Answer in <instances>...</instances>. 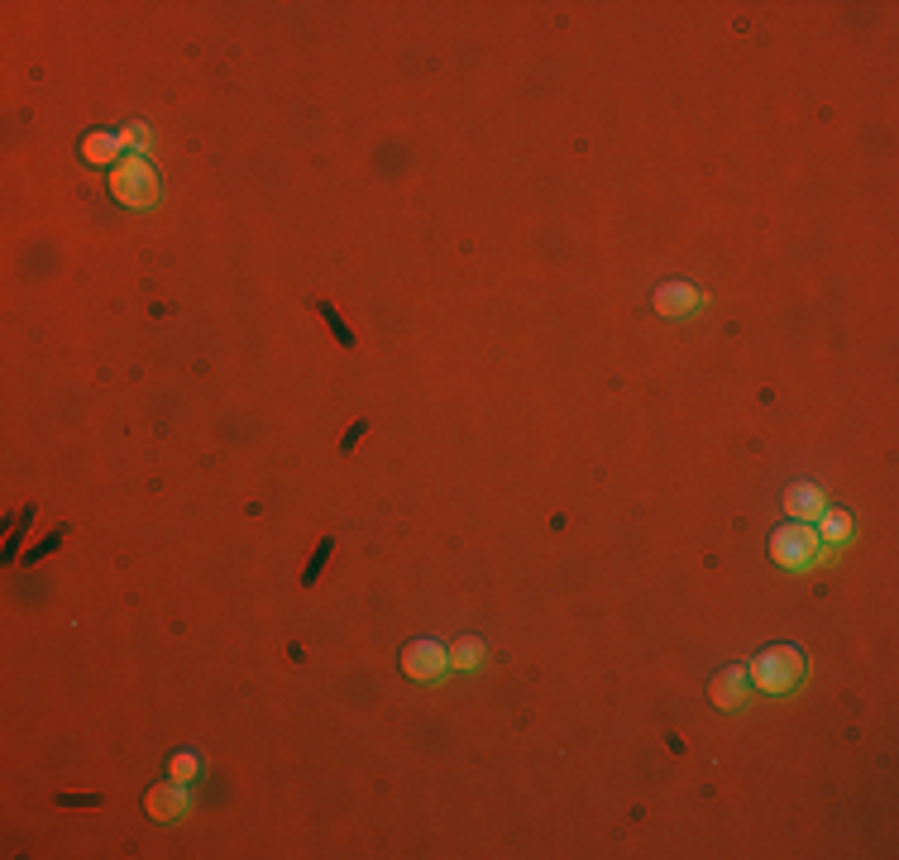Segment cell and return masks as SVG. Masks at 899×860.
<instances>
[{
	"label": "cell",
	"instance_id": "cell-7",
	"mask_svg": "<svg viewBox=\"0 0 899 860\" xmlns=\"http://www.w3.org/2000/svg\"><path fill=\"white\" fill-rule=\"evenodd\" d=\"M828 507H833V497L823 493L818 483H809V478H794L790 488H785V512H790V521H799V526H813Z\"/></svg>",
	"mask_w": 899,
	"mask_h": 860
},
{
	"label": "cell",
	"instance_id": "cell-15",
	"mask_svg": "<svg viewBox=\"0 0 899 860\" xmlns=\"http://www.w3.org/2000/svg\"><path fill=\"white\" fill-rule=\"evenodd\" d=\"M63 540H67V526H58V531H48V536L39 540V545H34L29 555H24V564H39V559H48V555H53V550H58V545H63Z\"/></svg>",
	"mask_w": 899,
	"mask_h": 860
},
{
	"label": "cell",
	"instance_id": "cell-4",
	"mask_svg": "<svg viewBox=\"0 0 899 860\" xmlns=\"http://www.w3.org/2000/svg\"><path fill=\"white\" fill-rule=\"evenodd\" d=\"M402 674L412 679V684H440L445 674H450V650L440 641H407L402 645Z\"/></svg>",
	"mask_w": 899,
	"mask_h": 860
},
{
	"label": "cell",
	"instance_id": "cell-19",
	"mask_svg": "<svg viewBox=\"0 0 899 860\" xmlns=\"http://www.w3.org/2000/svg\"><path fill=\"white\" fill-rule=\"evenodd\" d=\"M101 794H58V808H101Z\"/></svg>",
	"mask_w": 899,
	"mask_h": 860
},
{
	"label": "cell",
	"instance_id": "cell-10",
	"mask_svg": "<svg viewBox=\"0 0 899 860\" xmlns=\"http://www.w3.org/2000/svg\"><path fill=\"white\" fill-rule=\"evenodd\" d=\"M813 531H818V540H823V545H847V540H852V531H856V521H852V512H847V507H828V512L818 516V521H813Z\"/></svg>",
	"mask_w": 899,
	"mask_h": 860
},
{
	"label": "cell",
	"instance_id": "cell-1",
	"mask_svg": "<svg viewBox=\"0 0 899 860\" xmlns=\"http://www.w3.org/2000/svg\"><path fill=\"white\" fill-rule=\"evenodd\" d=\"M746 674H751V688H756V693H766V698H785V693H794V688L804 684L809 660H804V650H799V645H766V650L746 665Z\"/></svg>",
	"mask_w": 899,
	"mask_h": 860
},
{
	"label": "cell",
	"instance_id": "cell-2",
	"mask_svg": "<svg viewBox=\"0 0 899 860\" xmlns=\"http://www.w3.org/2000/svg\"><path fill=\"white\" fill-rule=\"evenodd\" d=\"M770 559H775L785 574H813V569H823L828 559H837V545H823L813 526L785 521V526L770 536Z\"/></svg>",
	"mask_w": 899,
	"mask_h": 860
},
{
	"label": "cell",
	"instance_id": "cell-16",
	"mask_svg": "<svg viewBox=\"0 0 899 860\" xmlns=\"http://www.w3.org/2000/svg\"><path fill=\"white\" fill-rule=\"evenodd\" d=\"M120 144L130 153H149V125H130V129H120Z\"/></svg>",
	"mask_w": 899,
	"mask_h": 860
},
{
	"label": "cell",
	"instance_id": "cell-11",
	"mask_svg": "<svg viewBox=\"0 0 899 860\" xmlns=\"http://www.w3.org/2000/svg\"><path fill=\"white\" fill-rule=\"evenodd\" d=\"M483 660H488V641H483V636H460V641L450 645V669H455V674H474Z\"/></svg>",
	"mask_w": 899,
	"mask_h": 860
},
{
	"label": "cell",
	"instance_id": "cell-3",
	"mask_svg": "<svg viewBox=\"0 0 899 860\" xmlns=\"http://www.w3.org/2000/svg\"><path fill=\"white\" fill-rule=\"evenodd\" d=\"M106 187L125 211H154L158 206V172L144 153H125V158L106 172Z\"/></svg>",
	"mask_w": 899,
	"mask_h": 860
},
{
	"label": "cell",
	"instance_id": "cell-5",
	"mask_svg": "<svg viewBox=\"0 0 899 860\" xmlns=\"http://www.w3.org/2000/svg\"><path fill=\"white\" fill-rule=\"evenodd\" d=\"M708 698H713V708L742 712L746 703L756 698V688H751V674H746V665H727L723 674H713V684H708Z\"/></svg>",
	"mask_w": 899,
	"mask_h": 860
},
{
	"label": "cell",
	"instance_id": "cell-12",
	"mask_svg": "<svg viewBox=\"0 0 899 860\" xmlns=\"http://www.w3.org/2000/svg\"><path fill=\"white\" fill-rule=\"evenodd\" d=\"M316 316L326 321V330L335 335V344H340V349H354V344H359V335H354L350 325H345V316L335 311V301H316Z\"/></svg>",
	"mask_w": 899,
	"mask_h": 860
},
{
	"label": "cell",
	"instance_id": "cell-17",
	"mask_svg": "<svg viewBox=\"0 0 899 860\" xmlns=\"http://www.w3.org/2000/svg\"><path fill=\"white\" fill-rule=\"evenodd\" d=\"M29 521H34V507H29V512L20 516V526L10 531V540H5V559H15V555H20V540H24V531H29Z\"/></svg>",
	"mask_w": 899,
	"mask_h": 860
},
{
	"label": "cell",
	"instance_id": "cell-14",
	"mask_svg": "<svg viewBox=\"0 0 899 860\" xmlns=\"http://www.w3.org/2000/svg\"><path fill=\"white\" fill-rule=\"evenodd\" d=\"M330 555H335V536L321 540V545H316V555L307 559V569H302V583H307V588H316V583H321V574H326Z\"/></svg>",
	"mask_w": 899,
	"mask_h": 860
},
{
	"label": "cell",
	"instance_id": "cell-8",
	"mask_svg": "<svg viewBox=\"0 0 899 860\" xmlns=\"http://www.w3.org/2000/svg\"><path fill=\"white\" fill-rule=\"evenodd\" d=\"M703 306V292L694 287V282H660L656 287V316H665V321H684V316H694Z\"/></svg>",
	"mask_w": 899,
	"mask_h": 860
},
{
	"label": "cell",
	"instance_id": "cell-18",
	"mask_svg": "<svg viewBox=\"0 0 899 860\" xmlns=\"http://www.w3.org/2000/svg\"><path fill=\"white\" fill-rule=\"evenodd\" d=\"M364 435H369V421H350V426H345V435H340V454H350L354 445L364 440Z\"/></svg>",
	"mask_w": 899,
	"mask_h": 860
},
{
	"label": "cell",
	"instance_id": "cell-13",
	"mask_svg": "<svg viewBox=\"0 0 899 860\" xmlns=\"http://www.w3.org/2000/svg\"><path fill=\"white\" fill-rule=\"evenodd\" d=\"M168 774L182 779V784H197V779H201V755L197 751H173V755H168Z\"/></svg>",
	"mask_w": 899,
	"mask_h": 860
},
{
	"label": "cell",
	"instance_id": "cell-6",
	"mask_svg": "<svg viewBox=\"0 0 899 860\" xmlns=\"http://www.w3.org/2000/svg\"><path fill=\"white\" fill-rule=\"evenodd\" d=\"M144 813L154 817V822H177V817H187V813H192V794H187V784L168 774L163 784H154V789L144 794Z\"/></svg>",
	"mask_w": 899,
	"mask_h": 860
},
{
	"label": "cell",
	"instance_id": "cell-9",
	"mask_svg": "<svg viewBox=\"0 0 899 860\" xmlns=\"http://www.w3.org/2000/svg\"><path fill=\"white\" fill-rule=\"evenodd\" d=\"M82 158H87V168H115L120 158H125V144H120V134H106V129H96L82 139Z\"/></svg>",
	"mask_w": 899,
	"mask_h": 860
}]
</instances>
